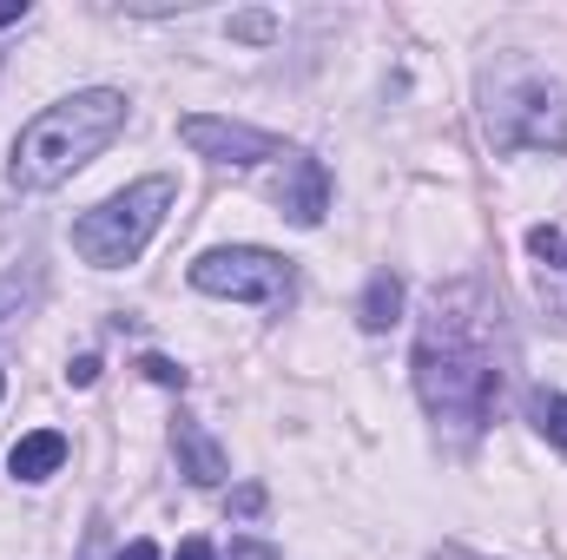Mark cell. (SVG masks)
I'll use <instances>...</instances> for the list:
<instances>
[{"mask_svg":"<svg viewBox=\"0 0 567 560\" xmlns=\"http://www.w3.org/2000/svg\"><path fill=\"white\" fill-rule=\"evenodd\" d=\"M508 317L495 290L475 278H455L429 297L416 330V396L455 442L482 435L495 422L502 383H508Z\"/></svg>","mask_w":567,"mask_h":560,"instance_id":"cell-1","label":"cell"},{"mask_svg":"<svg viewBox=\"0 0 567 560\" xmlns=\"http://www.w3.org/2000/svg\"><path fill=\"white\" fill-rule=\"evenodd\" d=\"M126 133V93L113 86H86L47 113H33L13 139V158H7V178L20 191H53L66 185L73 172H86L106 145Z\"/></svg>","mask_w":567,"mask_h":560,"instance_id":"cell-2","label":"cell"},{"mask_svg":"<svg viewBox=\"0 0 567 560\" xmlns=\"http://www.w3.org/2000/svg\"><path fill=\"white\" fill-rule=\"evenodd\" d=\"M172 198H178V185H172L165 172H158V178H140V185H126V191H113L106 205H93V211L73 218V251H80L86 265H100V271L133 265L145 245H152V231L165 225Z\"/></svg>","mask_w":567,"mask_h":560,"instance_id":"cell-3","label":"cell"},{"mask_svg":"<svg viewBox=\"0 0 567 560\" xmlns=\"http://www.w3.org/2000/svg\"><path fill=\"white\" fill-rule=\"evenodd\" d=\"M488 133L502 152H567V100L555 80L515 73L488 93Z\"/></svg>","mask_w":567,"mask_h":560,"instance_id":"cell-4","label":"cell"},{"mask_svg":"<svg viewBox=\"0 0 567 560\" xmlns=\"http://www.w3.org/2000/svg\"><path fill=\"white\" fill-rule=\"evenodd\" d=\"M192 290L205 297H231V303H265V310H290L297 297V271L278 251H258V245H231V251H205L192 258Z\"/></svg>","mask_w":567,"mask_h":560,"instance_id":"cell-5","label":"cell"},{"mask_svg":"<svg viewBox=\"0 0 567 560\" xmlns=\"http://www.w3.org/2000/svg\"><path fill=\"white\" fill-rule=\"evenodd\" d=\"M178 139L192 145L198 158H212V165H265V158H290V145H284L278 133H258V126H245V120H212V113L178 120Z\"/></svg>","mask_w":567,"mask_h":560,"instance_id":"cell-6","label":"cell"},{"mask_svg":"<svg viewBox=\"0 0 567 560\" xmlns=\"http://www.w3.org/2000/svg\"><path fill=\"white\" fill-rule=\"evenodd\" d=\"M278 205L290 225H323V211H330V172H323V158H310V152H290L284 158V178H278Z\"/></svg>","mask_w":567,"mask_h":560,"instance_id":"cell-7","label":"cell"},{"mask_svg":"<svg viewBox=\"0 0 567 560\" xmlns=\"http://www.w3.org/2000/svg\"><path fill=\"white\" fill-rule=\"evenodd\" d=\"M172 455H178V468H185V475H192L198 488H218V481L231 475L225 448H218V442H212V435H205V428H198L192 416L172 422Z\"/></svg>","mask_w":567,"mask_h":560,"instance_id":"cell-8","label":"cell"},{"mask_svg":"<svg viewBox=\"0 0 567 560\" xmlns=\"http://www.w3.org/2000/svg\"><path fill=\"white\" fill-rule=\"evenodd\" d=\"M60 462H66V435L60 428H33V435H20L7 448V475L13 481H47V475H60Z\"/></svg>","mask_w":567,"mask_h":560,"instance_id":"cell-9","label":"cell"},{"mask_svg":"<svg viewBox=\"0 0 567 560\" xmlns=\"http://www.w3.org/2000/svg\"><path fill=\"white\" fill-rule=\"evenodd\" d=\"M396 317H403V278H396V271H377L370 290H363V303H357V323H363L370 336H383Z\"/></svg>","mask_w":567,"mask_h":560,"instance_id":"cell-10","label":"cell"},{"mask_svg":"<svg viewBox=\"0 0 567 560\" xmlns=\"http://www.w3.org/2000/svg\"><path fill=\"white\" fill-rule=\"evenodd\" d=\"M528 422H535L548 442H561L567 448V396L561 390H535V396H528Z\"/></svg>","mask_w":567,"mask_h":560,"instance_id":"cell-11","label":"cell"},{"mask_svg":"<svg viewBox=\"0 0 567 560\" xmlns=\"http://www.w3.org/2000/svg\"><path fill=\"white\" fill-rule=\"evenodd\" d=\"M528 251H535L542 265H561L567 271V231H555V225H535V231H528Z\"/></svg>","mask_w":567,"mask_h":560,"instance_id":"cell-12","label":"cell"},{"mask_svg":"<svg viewBox=\"0 0 567 560\" xmlns=\"http://www.w3.org/2000/svg\"><path fill=\"white\" fill-rule=\"evenodd\" d=\"M140 370H145V376H152V383H158V390H185V370H178L172 356H145Z\"/></svg>","mask_w":567,"mask_h":560,"instance_id":"cell-13","label":"cell"},{"mask_svg":"<svg viewBox=\"0 0 567 560\" xmlns=\"http://www.w3.org/2000/svg\"><path fill=\"white\" fill-rule=\"evenodd\" d=\"M231 33H238V40H271V33H278V20H271V13H238V20H231Z\"/></svg>","mask_w":567,"mask_h":560,"instance_id":"cell-14","label":"cell"},{"mask_svg":"<svg viewBox=\"0 0 567 560\" xmlns=\"http://www.w3.org/2000/svg\"><path fill=\"white\" fill-rule=\"evenodd\" d=\"M231 515H245V521H251V515H265V488H258V481H245V488L231 495Z\"/></svg>","mask_w":567,"mask_h":560,"instance_id":"cell-15","label":"cell"},{"mask_svg":"<svg viewBox=\"0 0 567 560\" xmlns=\"http://www.w3.org/2000/svg\"><path fill=\"white\" fill-rule=\"evenodd\" d=\"M66 383H73V390H93V383H100V356H73Z\"/></svg>","mask_w":567,"mask_h":560,"instance_id":"cell-16","label":"cell"},{"mask_svg":"<svg viewBox=\"0 0 567 560\" xmlns=\"http://www.w3.org/2000/svg\"><path fill=\"white\" fill-rule=\"evenodd\" d=\"M225 560H278V548H271V541H231Z\"/></svg>","mask_w":567,"mask_h":560,"instance_id":"cell-17","label":"cell"},{"mask_svg":"<svg viewBox=\"0 0 567 560\" xmlns=\"http://www.w3.org/2000/svg\"><path fill=\"white\" fill-rule=\"evenodd\" d=\"M178 560H212V541H205V535H192V541L178 548Z\"/></svg>","mask_w":567,"mask_h":560,"instance_id":"cell-18","label":"cell"},{"mask_svg":"<svg viewBox=\"0 0 567 560\" xmlns=\"http://www.w3.org/2000/svg\"><path fill=\"white\" fill-rule=\"evenodd\" d=\"M120 560H165L152 541H133V548H120Z\"/></svg>","mask_w":567,"mask_h":560,"instance_id":"cell-19","label":"cell"},{"mask_svg":"<svg viewBox=\"0 0 567 560\" xmlns=\"http://www.w3.org/2000/svg\"><path fill=\"white\" fill-rule=\"evenodd\" d=\"M13 20H27V0H0V27H13Z\"/></svg>","mask_w":567,"mask_h":560,"instance_id":"cell-20","label":"cell"},{"mask_svg":"<svg viewBox=\"0 0 567 560\" xmlns=\"http://www.w3.org/2000/svg\"><path fill=\"white\" fill-rule=\"evenodd\" d=\"M435 560H475V554H462V548H442V554H435Z\"/></svg>","mask_w":567,"mask_h":560,"instance_id":"cell-21","label":"cell"},{"mask_svg":"<svg viewBox=\"0 0 567 560\" xmlns=\"http://www.w3.org/2000/svg\"><path fill=\"white\" fill-rule=\"evenodd\" d=\"M0 396H7V370H0Z\"/></svg>","mask_w":567,"mask_h":560,"instance_id":"cell-22","label":"cell"}]
</instances>
